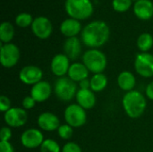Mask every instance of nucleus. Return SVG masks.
<instances>
[{"mask_svg":"<svg viewBox=\"0 0 153 152\" xmlns=\"http://www.w3.org/2000/svg\"><path fill=\"white\" fill-rule=\"evenodd\" d=\"M134 13L140 20L147 21L153 16V2L151 0H139L134 4Z\"/></svg>","mask_w":153,"mask_h":152,"instance_id":"obj_16","label":"nucleus"},{"mask_svg":"<svg viewBox=\"0 0 153 152\" xmlns=\"http://www.w3.org/2000/svg\"><path fill=\"white\" fill-rule=\"evenodd\" d=\"M43 72L36 65H26L19 73L20 81L26 85H35L42 81Z\"/></svg>","mask_w":153,"mask_h":152,"instance_id":"obj_11","label":"nucleus"},{"mask_svg":"<svg viewBox=\"0 0 153 152\" xmlns=\"http://www.w3.org/2000/svg\"><path fill=\"white\" fill-rule=\"evenodd\" d=\"M134 69L139 75L144 78L152 77L153 55L148 52L138 54L134 60Z\"/></svg>","mask_w":153,"mask_h":152,"instance_id":"obj_8","label":"nucleus"},{"mask_svg":"<svg viewBox=\"0 0 153 152\" xmlns=\"http://www.w3.org/2000/svg\"><path fill=\"white\" fill-rule=\"evenodd\" d=\"M82 63L87 67L89 72L96 74L102 73L106 70L108 60L103 52L97 48H91L83 54Z\"/></svg>","mask_w":153,"mask_h":152,"instance_id":"obj_4","label":"nucleus"},{"mask_svg":"<svg viewBox=\"0 0 153 152\" xmlns=\"http://www.w3.org/2000/svg\"><path fill=\"white\" fill-rule=\"evenodd\" d=\"M122 105L126 115L133 119L141 117L147 107L145 97L138 90L126 92L122 99Z\"/></svg>","mask_w":153,"mask_h":152,"instance_id":"obj_2","label":"nucleus"},{"mask_svg":"<svg viewBox=\"0 0 153 152\" xmlns=\"http://www.w3.org/2000/svg\"><path fill=\"white\" fill-rule=\"evenodd\" d=\"M70 59L65 54L56 55L50 63V69L54 75L61 78L68 73L70 68Z\"/></svg>","mask_w":153,"mask_h":152,"instance_id":"obj_13","label":"nucleus"},{"mask_svg":"<svg viewBox=\"0 0 153 152\" xmlns=\"http://www.w3.org/2000/svg\"><path fill=\"white\" fill-rule=\"evenodd\" d=\"M145 93H146V96L151 100H153V81L147 85L146 90H145Z\"/></svg>","mask_w":153,"mask_h":152,"instance_id":"obj_34","label":"nucleus"},{"mask_svg":"<svg viewBox=\"0 0 153 152\" xmlns=\"http://www.w3.org/2000/svg\"><path fill=\"white\" fill-rule=\"evenodd\" d=\"M91 80V90L93 92H100L104 90L108 85V78L104 73L93 74Z\"/></svg>","mask_w":153,"mask_h":152,"instance_id":"obj_22","label":"nucleus"},{"mask_svg":"<svg viewBox=\"0 0 153 152\" xmlns=\"http://www.w3.org/2000/svg\"><path fill=\"white\" fill-rule=\"evenodd\" d=\"M4 119L9 127H21L23 126L28 121V114L24 108H12L4 115Z\"/></svg>","mask_w":153,"mask_h":152,"instance_id":"obj_9","label":"nucleus"},{"mask_svg":"<svg viewBox=\"0 0 153 152\" xmlns=\"http://www.w3.org/2000/svg\"><path fill=\"white\" fill-rule=\"evenodd\" d=\"M36 101L35 99L31 97V96H27L23 99L22 100V108L25 110H30L31 108H33L36 105Z\"/></svg>","mask_w":153,"mask_h":152,"instance_id":"obj_32","label":"nucleus"},{"mask_svg":"<svg viewBox=\"0 0 153 152\" xmlns=\"http://www.w3.org/2000/svg\"><path fill=\"white\" fill-rule=\"evenodd\" d=\"M57 133L59 135V137L63 140H69L74 133V130L73 127L67 124L65 125H61L59 126V128L57 129Z\"/></svg>","mask_w":153,"mask_h":152,"instance_id":"obj_28","label":"nucleus"},{"mask_svg":"<svg viewBox=\"0 0 153 152\" xmlns=\"http://www.w3.org/2000/svg\"><path fill=\"white\" fill-rule=\"evenodd\" d=\"M12 130L9 126H4L0 131L1 142H9L12 138Z\"/></svg>","mask_w":153,"mask_h":152,"instance_id":"obj_31","label":"nucleus"},{"mask_svg":"<svg viewBox=\"0 0 153 152\" xmlns=\"http://www.w3.org/2000/svg\"><path fill=\"white\" fill-rule=\"evenodd\" d=\"M52 93V88L50 84L46 81H41L31 87L30 96L36 102L41 103L48 100Z\"/></svg>","mask_w":153,"mask_h":152,"instance_id":"obj_15","label":"nucleus"},{"mask_svg":"<svg viewBox=\"0 0 153 152\" xmlns=\"http://www.w3.org/2000/svg\"><path fill=\"white\" fill-rule=\"evenodd\" d=\"M31 30L37 38L40 39H46L52 34L53 26L48 18L45 16H39L33 20Z\"/></svg>","mask_w":153,"mask_h":152,"instance_id":"obj_10","label":"nucleus"},{"mask_svg":"<svg viewBox=\"0 0 153 152\" xmlns=\"http://www.w3.org/2000/svg\"><path fill=\"white\" fill-rule=\"evenodd\" d=\"M65 6L70 18L78 21L90 18L94 10L91 0H66Z\"/></svg>","mask_w":153,"mask_h":152,"instance_id":"obj_3","label":"nucleus"},{"mask_svg":"<svg viewBox=\"0 0 153 152\" xmlns=\"http://www.w3.org/2000/svg\"><path fill=\"white\" fill-rule=\"evenodd\" d=\"M89 73L90 72L83 63H74L70 65L67 74L72 81L80 82L82 80L88 79Z\"/></svg>","mask_w":153,"mask_h":152,"instance_id":"obj_20","label":"nucleus"},{"mask_svg":"<svg viewBox=\"0 0 153 152\" xmlns=\"http://www.w3.org/2000/svg\"><path fill=\"white\" fill-rule=\"evenodd\" d=\"M40 152H62L59 144L52 139H47L41 144Z\"/></svg>","mask_w":153,"mask_h":152,"instance_id":"obj_26","label":"nucleus"},{"mask_svg":"<svg viewBox=\"0 0 153 152\" xmlns=\"http://www.w3.org/2000/svg\"><path fill=\"white\" fill-rule=\"evenodd\" d=\"M77 84L69 77H61L56 80L54 86V92L56 98L64 102L72 100L77 93Z\"/></svg>","mask_w":153,"mask_h":152,"instance_id":"obj_5","label":"nucleus"},{"mask_svg":"<svg viewBox=\"0 0 153 152\" xmlns=\"http://www.w3.org/2000/svg\"><path fill=\"white\" fill-rule=\"evenodd\" d=\"M62 152H82V151L77 143L74 142H69L64 145V147L62 148Z\"/></svg>","mask_w":153,"mask_h":152,"instance_id":"obj_29","label":"nucleus"},{"mask_svg":"<svg viewBox=\"0 0 153 152\" xmlns=\"http://www.w3.org/2000/svg\"><path fill=\"white\" fill-rule=\"evenodd\" d=\"M79 86H80V89H82V90H89V89H91V80L85 79V80L81 81L79 82Z\"/></svg>","mask_w":153,"mask_h":152,"instance_id":"obj_35","label":"nucleus"},{"mask_svg":"<svg viewBox=\"0 0 153 152\" xmlns=\"http://www.w3.org/2000/svg\"><path fill=\"white\" fill-rule=\"evenodd\" d=\"M110 35L108 25L103 21H93L82 30V40L89 47L97 48L105 45Z\"/></svg>","mask_w":153,"mask_h":152,"instance_id":"obj_1","label":"nucleus"},{"mask_svg":"<svg viewBox=\"0 0 153 152\" xmlns=\"http://www.w3.org/2000/svg\"><path fill=\"white\" fill-rule=\"evenodd\" d=\"M0 152H14V148L10 142H0Z\"/></svg>","mask_w":153,"mask_h":152,"instance_id":"obj_33","label":"nucleus"},{"mask_svg":"<svg viewBox=\"0 0 153 152\" xmlns=\"http://www.w3.org/2000/svg\"><path fill=\"white\" fill-rule=\"evenodd\" d=\"M117 84L122 90L128 92L134 90L136 84V79L131 72L124 71L120 73L117 77Z\"/></svg>","mask_w":153,"mask_h":152,"instance_id":"obj_21","label":"nucleus"},{"mask_svg":"<svg viewBox=\"0 0 153 152\" xmlns=\"http://www.w3.org/2000/svg\"><path fill=\"white\" fill-rule=\"evenodd\" d=\"M44 135L40 130L30 128L24 131L21 135V142L27 149H36L40 147L44 142Z\"/></svg>","mask_w":153,"mask_h":152,"instance_id":"obj_12","label":"nucleus"},{"mask_svg":"<svg viewBox=\"0 0 153 152\" xmlns=\"http://www.w3.org/2000/svg\"><path fill=\"white\" fill-rule=\"evenodd\" d=\"M11 108V100L8 97L2 95L0 97V111L3 113L7 112Z\"/></svg>","mask_w":153,"mask_h":152,"instance_id":"obj_30","label":"nucleus"},{"mask_svg":"<svg viewBox=\"0 0 153 152\" xmlns=\"http://www.w3.org/2000/svg\"><path fill=\"white\" fill-rule=\"evenodd\" d=\"M153 46V37L150 33H143L137 39V47L143 52H148Z\"/></svg>","mask_w":153,"mask_h":152,"instance_id":"obj_24","label":"nucleus"},{"mask_svg":"<svg viewBox=\"0 0 153 152\" xmlns=\"http://www.w3.org/2000/svg\"><path fill=\"white\" fill-rule=\"evenodd\" d=\"M14 37V27L9 22H4L0 25V40L3 44L12 41Z\"/></svg>","mask_w":153,"mask_h":152,"instance_id":"obj_23","label":"nucleus"},{"mask_svg":"<svg viewBox=\"0 0 153 152\" xmlns=\"http://www.w3.org/2000/svg\"><path fill=\"white\" fill-rule=\"evenodd\" d=\"M132 6V0H113L112 7L116 12L125 13Z\"/></svg>","mask_w":153,"mask_h":152,"instance_id":"obj_27","label":"nucleus"},{"mask_svg":"<svg viewBox=\"0 0 153 152\" xmlns=\"http://www.w3.org/2000/svg\"><path fill=\"white\" fill-rule=\"evenodd\" d=\"M21 56L19 47L13 43H1L0 60L4 68H12L17 65Z\"/></svg>","mask_w":153,"mask_h":152,"instance_id":"obj_7","label":"nucleus"},{"mask_svg":"<svg viewBox=\"0 0 153 152\" xmlns=\"http://www.w3.org/2000/svg\"><path fill=\"white\" fill-rule=\"evenodd\" d=\"M65 120L73 128H78L86 124V110L78 104H71L65 109Z\"/></svg>","mask_w":153,"mask_h":152,"instance_id":"obj_6","label":"nucleus"},{"mask_svg":"<svg viewBox=\"0 0 153 152\" xmlns=\"http://www.w3.org/2000/svg\"><path fill=\"white\" fill-rule=\"evenodd\" d=\"M81 30L82 24L76 19L68 18L63 21L62 23L60 24V31L66 38L76 37L81 32Z\"/></svg>","mask_w":153,"mask_h":152,"instance_id":"obj_18","label":"nucleus"},{"mask_svg":"<svg viewBox=\"0 0 153 152\" xmlns=\"http://www.w3.org/2000/svg\"><path fill=\"white\" fill-rule=\"evenodd\" d=\"M75 99H76L77 104L81 106L82 108H84L85 110L93 108V107L96 104V96L91 89L78 90Z\"/></svg>","mask_w":153,"mask_h":152,"instance_id":"obj_17","label":"nucleus"},{"mask_svg":"<svg viewBox=\"0 0 153 152\" xmlns=\"http://www.w3.org/2000/svg\"><path fill=\"white\" fill-rule=\"evenodd\" d=\"M32 16L28 13H19L15 18V23L20 28H27L29 26H31L33 22Z\"/></svg>","mask_w":153,"mask_h":152,"instance_id":"obj_25","label":"nucleus"},{"mask_svg":"<svg viewBox=\"0 0 153 152\" xmlns=\"http://www.w3.org/2000/svg\"><path fill=\"white\" fill-rule=\"evenodd\" d=\"M64 51L65 55L70 60H76L82 51L81 41L77 37L67 38L64 43Z\"/></svg>","mask_w":153,"mask_h":152,"instance_id":"obj_19","label":"nucleus"},{"mask_svg":"<svg viewBox=\"0 0 153 152\" xmlns=\"http://www.w3.org/2000/svg\"><path fill=\"white\" fill-rule=\"evenodd\" d=\"M132 1H135L136 2V1H139V0H132Z\"/></svg>","mask_w":153,"mask_h":152,"instance_id":"obj_36","label":"nucleus"},{"mask_svg":"<svg viewBox=\"0 0 153 152\" xmlns=\"http://www.w3.org/2000/svg\"><path fill=\"white\" fill-rule=\"evenodd\" d=\"M38 125L45 132H54L57 130L61 125L59 118L55 114L44 112L41 113L38 117Z\"/></svg>","mask_w":153,"mask_h":152,"instance_id":"obj_14","label":"nucleus"}]
</instances>
